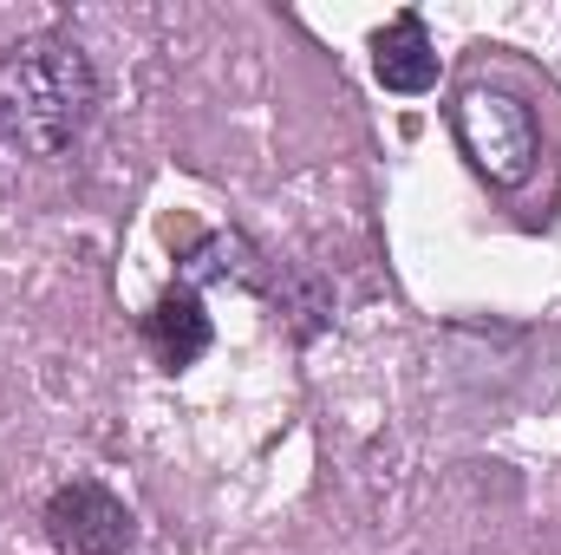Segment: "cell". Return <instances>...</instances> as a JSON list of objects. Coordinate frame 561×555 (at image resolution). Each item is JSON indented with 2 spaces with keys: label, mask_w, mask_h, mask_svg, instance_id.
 <instances>
[{
  "label": "cell",
  "mask_w": 561,
  "mask_h": 555,
  "mask_svg": "<svg viewBox=\"0 0 561 555\" xmlns=\"http://www.w3.org/2000/svg\"><path fill=\"white\" fill-rule=\"evenodd\" d=\"M46 536L59 555H125L131 550V510L105 484H66L46 503Z\"/></svg>",
  "instance_id": "cell-3"
},
{
  "label": "cell",
  "mask_w": 561,
  "mask_h": 555,
  "mask_svg": "<svg viewBox=\"0 0 561 555\" xmlns=\"http://www.w3.org/2000/svg\"><path fill=\"white\" fill-rule=\"evenodd\" d=\"M99 112V72L79 39L39 33L0 59V132L26 157H59Z\"/></svg>",
  "instance_id": "cell-1"
},
{
  "label": "cell",
  "mask_w": 561,
  "mask_h": 555,
  "mask_svg": "<svg viewBox=\"0 0 561 555\" xmlns=\"http://www.w3.org/2000/svg\"><path fill=\"white\" fill-rule=\"evenodd\" d=\"M373 72H379L386 92H405V99L437 86V53H431V39H424L419 13H399V20L373 39Z\"/></svg>",
  "instance_id": "cell-4"
},
{
  "label": "cell",
  "mask_w": 561,
  "mask_h": 555,
  "mask_svg": "<svg viewBox=\"0 0 561 555\" xmlns=\"http://www.w3.org/2000/svg\"><path fill=\"white\" fill-rule=\"evenodd\" d=\"M190 275L203 281V275H255V269H249V249H242V242H236V236H216V242H203V249H196V256H190Z\"/></svg>",
  "instance_id": "cell-6"
},
{
  "label": "cell",
  "mask_w": 561,
  "mask_h": 555,
  "mask_svg": "<svg viewBox=\"0 0 561 555\" xmlns=\"http://www.w3.org/2000/svg\"><path fill=\"white\" fill-rule=\"evenodd\" d=\"M144 333H150V353H157L170 373H183V366H196V360L209 353V314H203V301H196L190 287H170V294L150 307Z\"/></svg>",
  "instance_id": "cell-5"
},
{
  "label": "cell",
  "mask_w": 561,
  "mask_h": 555,
  "mask_svg": "<svg viewBox=\"0 0 561 555\" xmlns=\"http://www.w3.org/2000/svg\"><path fill=\"white\" fill-rule=\"evenodd\" d=\"M457 144L463 157L496 183V190H516L529 183L536 157H542V138H536V112L516 99V92H496V86H470L457 92Z\"/></svg>",
  "instance_id": "cell-2"
}]
</instances>
